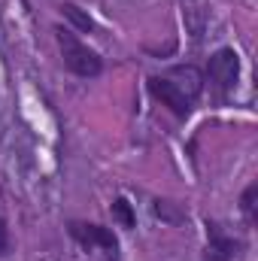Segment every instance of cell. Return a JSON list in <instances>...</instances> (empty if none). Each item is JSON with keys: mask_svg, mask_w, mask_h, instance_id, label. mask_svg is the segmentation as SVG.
I'll use <instances>...</instances> for the list:
<instances>
[{"mask_svg": "<svg viewBox=\"0 0 258 261\" xmlns=\"http://www.w3.org/2000/svg\"><path fill=\"white\" fill-rule=\"evenodd\" d=\"M149 91H152L164 107H170L173 116L186 119V116L192 113L194 100H197L200 91H203V73L192 64L170 67L167 73L149 79Z\"/></svg>", "mask_w": 258, "mask_h": 261, "instance_id": "obj_1", "label": "cell"}, {"mask_svg": "<svg viewBox=\"0 0 258 261\" xmlns=\"http://www.w3.org/2000/svg\"><path fill=\"white\" fill-rule=\"evenodd\" d=\"M55 40H58V49H61V58H64V67L70 73H76V76H85V79H91V76H100V70H104V61H100V55L97 52H91L70 28H55Z\"/></svg>", "mask_w": 258, "mask_h": 261, "instance_id": "obj_2", "label": "cell"}, {"mask_svg": "<svg viewBox=\"0 0 258 261\" xmlns=\"http://www.w3.org/2000/svg\"><path fill=\"white\" fill-rule=\"evenodd\" d=\"M70 237L91 252L97 261H119V240L110 228L104 225H91V222H73L70 225Z\"/></svg>", "mask_w": 258, "mask_h": 261, "instance_id": "obj_3", "label": "cell"}, {"mask_svg": "<svg viewBox=\"0 0 258 261\" xmlns=\"http://www.w3.org/2000/svg\"><path fill=\"white\" fill-rule=\"evenodd\" d=\"M207 76L210 82L219 88V91H231L237 85V76H240V58L234 49H219L213 58H210V67H207Z\"/></svg>", "mask_w": 258, "mask_h": 261, "instance_id": "obj_4", "label": "cell"}, {"mask_svg": "<svg viewBox=\"0 0 258 261\" xmlns=\"http://www.w3.org/2000/svg\"><path fill=\"white\" fill-rule=\"evenodd\" d=\"M210 228V249H207V261H231L237 243L231 237H225L219 231V225H207Z\"/></svg>", "mask_w": 258, "mask_h": 261, "instance_id": "obj_5", "label": "cell"}, {"mask_svg": "<svg viewBox=\"0 0 258 261\" xmlns=\"http://www.w3.org/2000/svg\"><path fill=\"white\" fill-rule=\"evenodd\" d=\"M113 219H116L122 228H134V225H137V216H134V210H131V203L125 197H116V200H113Z\"/></svg>", "mask_w": 258, "mask_h": 261, "instance_id": "obj_6", "label": "cell"}, {"mask_svg": "<svg viewBox=\"0 0 258 261\" xmlns=\"http://www.w3.org/2000/svg\"><path fill=\"white\" fill-rule=\"evenodd\" d=\"M173 206H176L173 200H155V216H161V219H164V222H170V225L186 222V213H176Z\"/></svg>", "mask_w": 258, "mask_h": 261, "instance_id": "obj_7", "label": "cell"}, {"mask_svg": "<svg viewBox=\"0 0 258 261\" xmlns=\"http://www.w3.org/2000/svg\"><path fill=\"white\" fill-rule=\"evenodd\" d=\"M61 9H64V15L70 18V21H73V24H76V28H79V31H91V28H94V21H91L85 12H79V6H73V3H64Z\"/></svg>", "mask_w": 258, "mask_h": 261, "instance_id": "obj_8", "label": "cell"}, {"mask_svg": "<svg viewBox=\"0 0 258 261\" xmlns=\"http://www.w3.org/2000/svg\"><path fill=\"white\" fill-rule=\"evenodd\" d=\"M255 195H258V186H249L243 192V200H240V206H243V213H246L249 222H255Z\"/></svg>", "mask_w": 258, "mask_h": 261, "instance_id": "obj_9", "label": "cell"}, {"mask_svg": "<svg viewBox=\"0 0 258 261\" xmlns=\"http://www.w3.org/2000/svg\"><path fill=\"white\" fill-rule=\"evenodd\" d=\"M6 246H9V237H6V222L0 219V255L6 252Z\"/></svg>", "mask_w": 258, "mask_h": 261, "instance_id": "obj_10", "label": "cell"}]
</instances>
